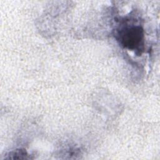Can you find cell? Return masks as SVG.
<instances>
[{
	"label": "cell",
	"mask_w": 160,
	"mask_h": 160,
	"mask_svg": "<svg viewBox=\"0 0 160 160\" xmlns=\"http://www.w3.org/2000/svg\"><path fill=\"white\" fill-rule=\"evenodd\" d=\"M118 40L124 48L141 54L144 44L143 28L139 25H130L122 28L117 33Z\"/></svg>",
	"instance_id": "obj_1"
},
{
	"label": "cell",
	"mask_w": 160,
	"mask_h": 160,
	"mask_svg": "<svg viewBox=\"0 0 160 160\" xmlns=\"http://www.w3.org/2000/svg\"><path fill=\"white\" fill-rule=\"evenodd\" d=\"M9 156L6 159H28V154L24 149H16L14 151L9 152Z\"/></svg>",
	"instance_id": "obj_2"
}]
</instances>
